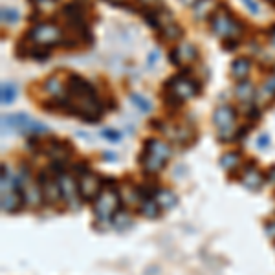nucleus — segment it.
Listing matches in <instances>:
<instances>
[{
  "instance_id": "obj_1",
  "label": "nucleus",
  "mask_w": 275,
  "mask_h": 275,
  "mask_svg": "<svg viewBox=\"0 0 275 275\" xmlns=\"http://www.w3.org/2000/svg\"><path fill=\"white\" fill-rule=\"evenodd\" d=\"M169 158H171V149L167 143H163L160 140H154V138L145 140L143 151H141V156H140V163L145 173H149V175L160 173Z\"/></svg>"
},
{
  "instance_id": "obj_2",
  "label": "nucleus",
  "mask_w": 275,
  "mask_h": 275,
  "mask_svg": "<svg viewBox=\"0 0 275 275\" xmlns=\"http://www.w3.org/2000/svg\"><path fill=\"white\" fill-rule=\"evenodd\" d=\"M237 112L233 107L222 105L213 112V123L217 131H219L220 141H227L235 138L237 132Z\"/></svg>"
},
{
  "instance_id": "obj_3",
  "label": "nucleus",
  "mask_w": 275,
  "mask_h": 275,
  "mask_svg": "<svg viewBox=\"0 0 275 275\" xmlns=\"http://www.w3.org/2000/svg\"><path fill=\"white\" fill-rule=\"evenodd\" d=\"M211 28L219 37H226V39H237L240 31L239 22L227 13L226 8H219L211 17Z\"/></svg>"
},
{
  "instance_id": "obj_4",
  "label": "nucleus",
  "mask_w": 275,
  "mask_h": 275,
  "mask_svg": "<svg viewBox=\"0 0 275 275\" xmlns=\"http://www.w3.org/2000/svg\"><path fill=\"white\" fill-rule=\"evenodd\" d=\"M119 197L116 189L112 191H103L94 202V213L99 220H112V217L119 211Z\"/></svg>"
},
{
  "instance_id": "obj_5",
  "label": "nucleus",
  "mask_w": 275,
  "mask_h": 275,
  "mask_svg": "<svg viewBox=\"0 0 275 275\" xmlns=\"http://www.w3.org/2000/svg\"><path fill=\"white\" fill-rule=\"evenodd\" d=\"M62 35L61 30L53 24H37L35 28H31L28 31L26 40L33 44H39V46H52V44L61 43Z\"/></svg>"
},
{
  "instance_id": "obj_6",
  "label": "nucleus",
  "mask_w": 275,
  "mask_h": 275,
  "mask_svg": "<svg viewBox=\"0 0 275 275\" xmlns=\"http://www.w3.org/2000/svg\"><path fill=\"white\" fill-rule=\"evenodd\" d=\"M103 187H105V185H103L101 178L97 175H94L92 171L81 176L77 182L79 197H81V200H84V202H96L97 197L103 193Z\"/></svg>"
},
{
  "instance_id": "obj_7",
  "label": "nucleus",
  "mask_w": 275,
  "mask_h": 275,
  "mask_svg": "<svg viewBox=\"0 0 275 275\" xmlns=\"http://www.w3.org/2000/svg\"><path fill=\"white\" fill-rule=\"evenodd\" d=\"M37 183L40 185V191H43V200H46L48 204L55 205L57 202L62 200V191H61V183L57 182L53 173H46L43 171L37 178Z\"/></svg>"
},
{
  "instance_id": "obj_8",
  "label": "nucleus",
  "mask_w": 275,
  "mask_h": 275,
  "mask_svg": "<svg viewBox=\"0 0 275 275\" xmlns=\"http://www.w3.org/2000/svg\"><path fill=\"white\" fill-rule=\"evenodd\" d=\"M165 87L169 88V92H173L176 97H180L182 101H187L191 97H195L198 94V88L195 84V81L183 77V75H175L171 77L165 83Z\"/></svg>"
},
{
  "instance_id": "obj_9",
  "label": "nucleus",
  "mask_w": 275,
  "mask_h": 275,
  "mask_svg": "<svg viewBox=\"0 0 275 275\" xmlns=\"http://www.w3.org/2000/svg\"><path fill=\"white\" fill-rule=\"evenodd\" d=\"M26 198H24V191L17 189L15 185L8 189V191H2V211L4 213H18L22 209Z\"/></svg>"
},
{
  "instance_id": "obj_10",
  "label": "nucleus",
  "mask_w": 275,
  "mask_h": 275,
  "mask_svg": "<svg viewBox=\"0 0 275 275\" xmlns=\"http://www.w3.org/2000/svg\"><path fill=\"white\" fill-rule=\"evenodd\" d=\"M59 183H61L62 200L66 202V205H70V207H77L79 200H81V197H79L77 183H75L68 175H61V176H59Z\"/></svg>"
},
{
  "instance_id": "obj_11",
  "label": "nucleus",
  "mask_w": 275,
  "mask_h": 275,
  "mask_svg": "<svg viewBox=\"0 0 275 275\" xmlns=\"http://www.w3.org/2000/svg\"><path fill=\"white\" fill-rule=\"evenodd\" d=\"M195 59H197V48L189 43L180 44L178 48H173L169 53V61L176 66L187 65V62H193Z\"/></svg>"
},
{
  "instance_id": "obj_12",
  "label": "nucleus",
  "mask_w": 275,
  "mask_h": 275,
  "mask_svg": "<svg viewBox=\"0 0 275 275\" xmlns=\"http://www.w3.org/2000/svg\"><path fill=\"white\" fill-rule=\"evenodd\" d=\"M240 182H242L244 187L251 189V191H259V189L262 187V183L266 182V176H262L261 173L255 169V162L251 160V162L244 167V171H242V178H240Z\"/></svg>"
},
{
  "instance_id": "obj_13",
  "label": "nucleus",
  "mask_w": 275,
  "mask_h": 275,
  "mask_svg": "<svg viewBox=\"0 0 275 275\" xmlns=\"http://www.w3.org/2000/svg\"><path fill=\"white\" fill-rule=\"evenodd\" d=\"M44 153H48L55 162H62V160H66L72 154V147L68 143H65V141L50 140L46 143V147H44Z\"/></svg>"
},
{
  "instance_id": "obj_14",
  "label": "nucleus",
  "mask_w": 275,
  "mask_h": 275,
  "mask_svg": "<svg viewBox=\"0 0 275 275\" xmlns=\"http://www.w3.org/2000/svg\"><path fill=\"white\" fill-rule=\"evenodd\" d=\"M249 70H251V62L246 57H240V59H235L231 65V75L239 81H246Z\"/></svg>"
},
{
  "instance_id": "obj_15",
  "label": "nucleus",
  "mask_w": 275,
  "mask_h": 275,
  "mask_svg": "<svg viewBox=\"0 0 275 275\" xmlns=\"http://www.w3.org/2000/svg\"><path fill=\"white\" fill-rule=\"evenodd\" d=\"M154 200L158 202V205H160L162 209H173V207L178 204L176 195L173 191H169V189H158Z\"/></svg>"
},
{
  "instance_id": "obj_16",
  "label": "nucleus",
  "mask_w": 275,
  "mask_h": 275,
  "mask_svg": "<svg viewBox=\"0 0 275 275\" xmlns=\"http://www.w3.org/2000/svg\"><path fill=\"white\" fill-rule=\"evenodd\" d=\"M175 140L178 141L180 145H183V147H189V145H193L195 143V140H197V132H195V129L193 127L185 125V127H182L175 134Z\"/></svg>"
},
{
  "instance_id": "obj_17",
  "label": "nucleus",
  "mask_w": 275,
  "mask_h": 275,
  "mask_svg": "<svg viewBox=\"0 0 275 275\" xmlns=\"http://www.w3.org/2000/svg\"><path fill=\"white\" fill-rule=\"evenodd\" d=\"M141 215L147 217V219H158L160 217V211L162 207L158 205V202L154 198H149V200H141V207H140Z\"/></svg>"
},
{
  "instance_id": "obj_18",
  "label": "nucleus",
  "mask_w": 275,
  "mask_h": 275,
  "mask_svg": "<svg viewBox=\"0 0 275 275\" xmlns=\"http://www.w3.org/2000/svg\"><path fill=\"white\" fill-rule=\"evenodd\" d=\"M237 97H239L240 101H251L255 96H257V92H255L253 84L249 83V81H240L239 84H237Z\"/></svg>"
},
{
  "instance_id": "obj_19",
  "label": "nucleus",
  "mask_w": 275,
  "mask_h": 275,
  "mask_svg": "<svg viewBox=\"0 0 275 275\" xmlns=\"http://www.w3.org/2000/svg\"><path fill=\"white\" fill-rule=\"evenodd\" d=\"M62 79H59L57 75H52L48 77V81L44 83V88L48 90V94L52 96V99H57V97H62Z\"/></svg>"
},
{
  "instance_id": "obj_20",
  "label": "nucleus",
  "mask_w": 275,
  "mask_h": 275,
  "mask_svg": "<svg viewBox=\"0 0 275 275\" xmlns=\"http://www.w3.org/2000/svg\"><path fill=\"white\" fill-rule=\"evenodd\" d=\"M220 167L226 171H233L237 167H240V154L231 151V153H226L220 158Z\"/></svg>"
},
{
  "instance_id": "obj_21",
  "label": "nucleus",
  "mask_w": 275,
  "mask_h": 275,
  "mask_svg": "<svg viewBox=\"0 0 275 275\" xmlns=\"http://www.w3.org/2000/svg\"><path fill=\"white\" fill-rule=\"evenodd\" d=\"M213 11V0H198L195 4V17L204 18Z\"/></svg>"
},
{
  "instance_id": "obj_22",
  "label": "nucleus",
  "mask_w": 275,
  "mask_h": 275,
  "mask_svg": "<svg viewBox=\"0 0 275 275\" xmlns=\"http://www.w3.org/2000/svg\"><path fill=\"white\" fill-rule=\"evenodd\" d=\"M162 31V35H163V40H167V43H171V40H176L180 35H182V28L176 24V22H171L169 26H165Z\"/></svg>"
},
{
  "instance_id": "obj_23",
  "label": "nucleus",
  "mask_w": 275,
  "mask_h": 275,
  "mask_svg": "<svg viewBox=\"0 0 275 275\" xmlns=\"http://www.w3.org/2000/svg\"><path fill=\"white\" fill-rule=\"evenodd\" d=\"M15 96H17V88H15L13 83L2 84V103L4 105H11L15 101Z\"/></svg>"
},
{
  "instance_id": "obj_24",
  "label": "nucleus",
  "mask_w": 275,
  "mask_h": 275,
  "mask_svg": "<svg viewBox=\"0 0 275 275\" xmlns=\"http://www.w3.org/2000/svg\"><path fill=\"white\" fill-rule=\"evenodd\" d=\"M131 101L134 103L138 109L141 110V112H151V109H153V105H151V101L147 99V97L140 96V94H131Z\"/></svg>"
},
{
  "instance_id": "obj_25",
  "label": "nucleus",
  "mask_w": 275,
  "mask_h": 275,
  "mask_svg": "<svg viewBox=\"0 0 275 275\" xmlns=\"http://www.w3.org/2000/svg\"><path fill=\"white\" fill-rule=\"evenodd\" d=\"M2 20L9 22V24H15L18 20V11L11 8H2Z\"/></svg>"
},
{
  "instance_id": "obj_26",
  "label": "nucleus",
  "mask_w": 275,
  "mask_h": 275,
  "mask_svg": "<svg viewBox=\"0 0 275 275\" xmlns=\"http://www.w3.org/2000/svg\"><path fill=\"white\" fill-rule=\"evenodd\" d=\"M158 61H160V52H158V50H153V52L147 55V65L149 66H154Z\"/></svg>"
},
{
  "instance_id": "obj_27",
  "label": "nucleus",
  "mask_w": 275,
  "mask_h": 275,
  "mask_svg": "<svg viewBox=\"0 0 275 275\" xmlns=\"http://www.w3.org/2000/svg\"><path fill=\"white\" fill-rule=\"evenodd\" d=\"M103 136H107V140L109 141H119V138H121V134L119 132H116V131H103Z\"/></svg>"
},
{
  "instance_id": "obj_28",
  "label": "nucleus",
  "mask_w": 275,
  "mask_h": 275,
  "mask_svg": "<svg viewBox=\"0 0 275 275\" xmlns=\"http://www.w3.org/2000/svg\"><path fill=\"white\" fill-rule=\"evenodd\" d=\"M264 90L270 92L271 96H273V94H275V75H273V77H270V79H268V81H266V84H264Z\"/></svg>"
},
{
  "instance_id": "obj_29",
  "label": "nucleus",
  "mask_w": 275,
  "mask_h": 275,
  "mask_svg": "<svg viewBox=\"0 0 275 275\" xmlns=\"http://www.w3.org/2000/svg\"><path fill=\"white\" fill-rule=\"evenodd\" d=\"M268 143H270V136H268V134L259 136V140H257V147H259V149H264Z\"/></svg>"
},
{
  "instance_id": "obj_30",
  "label": "nucleus",
  "mask_w": 275,
  "mask_h": 275,
  "mask_svg": "<svg viewBox=\"0 0 275 275\" xmlns=\"http://www.w3.org/2000/svg\"><path fill=\"white\" fill-rule=\"evenodd\" d=\"M242 2H244L246 8H248L249 11H251V13H259V11H261V9H259V6L255 4L253 0H242Z\"/></svg>"
},
{
  "instance_id": "obj_31",
  "label": "nucleus",
  "mask_w": 275,
  "mask_h": 275,
  "mask_svg": "<svg viewBox=\"0 0 275 275\" xmlns=\"http://www.w3.org/2000/svg\"><path fill=\"white\" fill-rule=\"evenodd\" d=\"M266 233L275 240V222H268L266 224Z\"/></svg>"
},
{
  "instance_id": "obj_32",
  "label": "nucleus",
  "mask_w": 275,
  "mask_h": 275,
  "mask_svg": "<svg viewBox=\"0 0 275 275\" xmlns=\"http://www.w3.org/2000/svg\"><path fill=\"white\" fill-rule=\"evenodd\" d=\"M154 2H160V0H140V4L143 6V8H153V6H158V4H154Z\"/></svg>"
},
{
  "instance_id": "obj_33",
  "label": "nucleus",
  "mask_w": 275,
  "mask_h": 275,
  "mask_svg": "<svg viewBox=\"0 0 275 275\" xmlns=\"http://www.w3.org/2000/svg\"><path fill=\"white\" fill-rule=\"evenodd\" d=\"M266 182H273L275 183V165L273 167H271V169H270V173H268V175H266Z\"/></svg>"
},
{
  "instance_id": "obj_34",
  "label": "nucleus",
  "mask_w": 275,
  "mask_h": 275,
  "mask_svg": "<svg viewBox=\"0 0 275 275\" xmlns=\"http://www.w3.org/2000/svg\"><path fill=\"white\" fill-rule=\"evenodd\" d=\"M180 2H183V4H197L198 0H180Z\"/></svg>"
},
{
  "instance_id": "obj_35",
  "label": "nucleus",
  "mask_w": 275,
  "mask_h": 275,
  "mask_svg": "<svg viewBox=\"0 0 275 275\" xmlns=\"http://www.w3.org/2000/svg\"><path fill=\"white\" fill-rule=\"evenodd\" d=\"M270 33H271V43L275 44V26H273V28H271V30H270Z\"/></svg>"
},
{
  "instance_id": "obj_36",
  "label": "nucleus",
  "mask_w": 275,
  "mask_h": 275,
  "mask_svg": "<svg viewBox=\"0 0 275 275\" xmlns=\"http://www.w3.org/2000/svg\"><path fill=\"white\" fill-rule=\"evenodd\" d=\"M107 160H116V154H105Z\"/></svg>"
},
{
  "instance_id": "obj_37",
  "label": "nucleus",
  "mask_w": 275,
  "mask_h": 275,
  "mask_svg": "<svg viewBox=\"0 0 275 275\" xmlns=\"http://www.w3.org/2000/svg\"><path fill=\"white\" fill-rule=\"evenodd\" d=\"M268 2H271V4H273V6H275V0H268Z\"/></svg>"
}]
</instances>
